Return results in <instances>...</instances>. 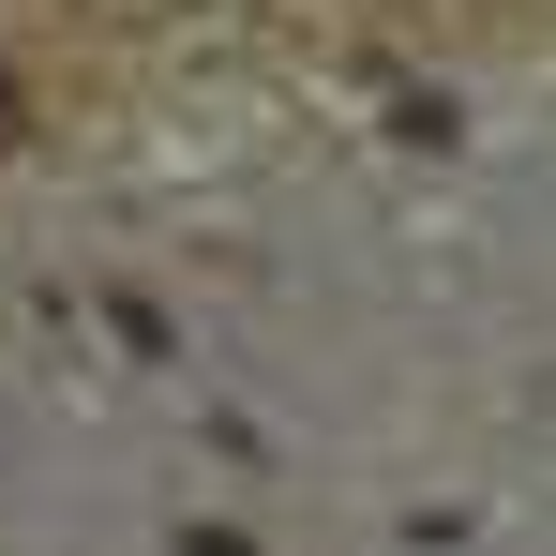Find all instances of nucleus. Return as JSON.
<instances>
[{"label": "nucleus", "mask_w": 556, "mask_h": 556, "mask_svg": "<svg viewBox=\"0 0 556 556\" xmlns=\"http://www.w3.org/2000/svg\"><path fill=\"white\" fill-rule=\"evenodd\" d=\"M0 121H15V76H0Z\"/></svg>", "instance_id": "nucleus-1"}]
</instances>
